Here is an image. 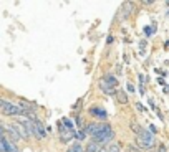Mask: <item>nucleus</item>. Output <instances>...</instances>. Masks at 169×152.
I'll use <instances>...</instances> for the list:
<instances>
[{
	"label": "nucleus",
	"instance_id": "nucleus-11",
	"mask_svg": "<svg viewBox=\"0 0 169 152\" xmlns=\"http://www.w3.org/2000/svg\"><path fill=\"white\" fill-rule=\"evenodd\" d=\"M98 145H100V144H96L94 141H90L88 145H86V149H84V152H100L98 151Z\"/></svg>",
	"mask_w": 169,
	"mask_h": 152
},
{
	"label": "nucleus",
	"instance_id": "nucleus-9",
	"mask_svg": "<svg viewBox=\"0 0 169 152\" xmlns=\"http://www.w3.org/2000/svg\"><path fill=\"white\" fill-rule=\"evenodd\" d=\"M116 98H118V101H119L121 104H126V103H128V96H126V93H124L123 89H118V91H116Z\"/></svg>",
	"mask_w": 169,
	"mask_h": 152
},
{
	"label": "nucleus",
	"instance_id": "nucleus-16",
	"mask_svg": "<svg viewBox=\"0 0 169 152\" xmlns=\"http://www.w3.org/2000/svg\"><path fill=\"white\" fill-rule=\"evenodd\" d=\"M7 152H18V149L13 145V142H12V141H9V151H7Z\"/></svg>",
	"mask_w": 169,
	"mask_h": 152
},
{
	"label": "nucleus",
	"instance_id": "nucleus-8",
	"mask_svg": "<svg viewBox=\"0 0 169 152\" xmlns=\"http://www.w3.org/2000/svg\"><path fill=\"white\" fill-rule=\"evenodd\" d=\"M13 127H15V131L18 132L20 137H23V139H28V137H30V131H28L25 126H22V124L17 123V124H13Z\"/></svg>",
	"mask_w": 169,
	"mask_h": 152
},
{
	"label": "nucleus",
	"instance_id": "nucleus-10",
	"mask_svg": "<svg viewBox=\"0 0 169 152\" xmlns=\"http://www.w3.org/2000/svg\"><path fill=\"white\" fill-rule=\"evenodd\" d=\"M103 78H104V81H106L108 85H111L113 88H116V86H118V79H116L113 75H104Z\"/></svg>",
	"mask_w": 169,
	"mask_h": 152
},
{
	"label": "nucleus",
	"instance_id": "nucleus-3",
	"mask_svg": "<svg viewBox=\"0 0 169 152\" xmlns=\"http://www.w3.org/2000/svg\"><path fill=\"white\" fill-rule=\"evenodd\" d=\"M58 126H60V127H58V129H60V139H61L63 142H68V141H71L73 137H76L75 131H73L71 127H66L61 121H60V124H58Z\"/></svg>",
	"mask_w": 169,
	"mask_h": 152
},
{
	"label": "nucleus",
	"instance_id": "nucleus-19",
	"mask_svg": "<svg viewBox=\"0 0 169 152\" xmlns=\"http://www.w3.org/2000/svg\"><path fill=\"white\" fill-rule=\"evenodd\" d=\"M84 131H80V132H76V139H78V141H83L84 139Z\"/></svg>",
	"mask_w": 169,
	"mask_h": 152
},
{
	"label": "nucleus",
	"instance_id": "nucleus-2",
	"mask_svg": "<svg viewBox=\"0 0 169 152\" xmlns=\"http://www.w3.org/2000/svg\"><path fill=\"white\" fill-rule=\"evenodd\" d=\"M0 107H2V113L5 114V116H15V117H18V116H22V113H23V109H22L20 106L12 104L9 101H2V103H0Z\"/></svg>",
	"mask_w": 169,
	"mask_h": 152
},
{
	"label": "nucleus",
	"instance_id": "nucleus-12",
	"mask_svg": "<svg viewBox=\"0 0 169 152\" xmlns=\"http://www.w3.org/2000/svg\"><path fill=\"white\" fill-rule=\"evenodd\" d=\"M129 127H131V131L134 134H138V136H139L141 132H143V127H141L139 124L136 123V121H131V124H129Z\"/></svg>",
	"mask_w": 169,
	"mask_h": 152
},
{
	"label": "nucleus",
	"instance_id": "nucleus-17",
	"mask_svg": "<svg viewBox=\"0 0 169 152\" xmlns=\"http://www.w3.org/2000/svg\"><path fill=\"white\" fill-rule=\"evenodd\" d=\"M61 123L65 124L66 127H71V129H73V124H71V121H70V119H66V117H63V119H61Z\"/></svg>",
	"mask_w": 169,
	"mask_h": 152
},
{
	"label": "nucleus",
	"instance_id": "nucleus-1",
	"mask_svg": "<svg viewBox=\"0 0 169 152\" xmlns=\"http://www.w3.org/2000/svg\"><path fill=\"white\" fill-rule=\"evenodd\" d=\"M136 144L139 145V149H152L154 147V137L149 129H143V132L136 139Z\"/></svg>",
	"mask_w": 169,
	"mask_h": 152
},
{
	"label": "nucleus",
	"instance_id": "nucleus-6",
	"mask_svg": "<svg viewBox=\"0 0 169 152\" xmlns=\"http://www.w3.org/2000/svg\"><path fill=\"white\" fill-rule=\"evenodd\" d=\"M100 88H101V91H103V93H106V94H116V91H118L116 88H113L111 85H108V83L104 81V78H101V79H100Z\"/></svg>",
	"mask_w": 169,
	"mask_h": 152
},
{
	"label": "nucleus",
	"instance_id": "nucleus-14",
	"mask_svg": "<svg viewBox=\"0 0 169 152\" xmlns=\"http://www.w3.org/2000/svg\"><path fill=\"white\" fill-rule=\"evenodd\" d=\"M129 7H131L129 2H124V3H123V17H128V15H129V12H131Z\"/></svg>",
	"mask_w": 169,
	"mask_h": 152
},
{
	"label": "nucleus",
	"instance_id": "nucleus-24",
	"mask_svg": "<svg viewBox=\"0 0 169 152\" xmlns=\"http://www.w3.org/2000/svg\"><path fill=\"white\" fill-rule=\"evenodd\" d=\"M136 107H138V109H139V111H144V107H143V106H141L139 103H136Z\"/></svg>",
	"mask_w": 169,
	"mask_h": 152
},
{
	"label": "nucleus",
	"instance_id": "nucleus-21",
	"mask_svg": "<svg viewBox=\"0 0 169 152\" xmlns=\"http://www.w3.org/2000/svg\"><path fill=\"white\" fill-rule=\"evenodd\" d=\"M76 124H78V127H81V126H84L83 119H81V117H80V116H78V117H76Z\"/></svg>",
	"mask_w": 169,
	"mask_h": 152
},
{
	"label": "nucleus",
	"instance_id": "nucleus-15",
	"mask_svg": "<svg viewBox=\"0 0 169 152\" xmlns=\"http://www.w3.org/2000/svg\"><path fill=\"white\" fill-rule=\"evenodd\" d=\"M108 152H119V145H118V144H111V145H108Z\"/></svg>",
	"mask_w": 169,
	"mask_h": 152
},
{
	"label": "nucleus",
	"instance_id": "nucleus-4",
	"mask_svg": "<svg viewBox=\"0 0 169 152\" xmlns=\"http://www.w3.org/2000/svg\"><path fill=\"white\" fill-rule=\"evenodd\" d=\"M113 137H114V132H113V129H110V131H103V132L96 134L91 141H94L96 144H106L113 141Z\"/></svg>",
	"mask_w": 169,
	"mask_h": 152
},
{
	"label": "nucleus",
	"instance_id": "nucleus-18",
	"mask_svg": "<svg viewBox=\"0 0 169 152\" xmlns=\"http://www.w3.org/2000/svg\"><path fill=\"white\" fill-rule=\"evenodd\" d=\"M128 152H141V149L136 145H128Z\"/></svg>",
	"mask_w": 169,
	"mask_h": 152
},
{
	"label": "nucleus",
	"instance_id": "nucleus-7",
	"mask_svg": "<svg viewBox=\"0 0 169 152\" xmlns=\"http://www.w3.org/2000/svg\"><path fill=\"white\" fill-rule=\"evenodd\" d=\"M90 114L98 117V119H106L108 117V113L104 109H101V107H90Z\"/></svg>",
	"mask_w": 169,
	"mask_h": 152
},
{
	"label": "nucleus",
	"instance_id": "nucleus-22",
	"mask_svg": "<svg viewBox=\"0 0 169 152\" xmlns=\"http://www.w3.org/2000/svg\"><path fill=\"white\" fill-rule=\"evenodd\" d=\"M149 131H151V134H156V132H158V129H156L154 126H149Z\"/></svg>",
	"mask_w": 169,
	"mask_h": 152
},
{
	"label": "nucleus",
	"instance_id": "nucleus-13",
	"mask_svg": "<svg viewBox=\"0 0 169 152\" xmlns=\"http://www.w3.org/2000/svg\"><path fill=\"white\" fill-rule=\"evenodd\" d=\"M66 152H84V149L81 147V144H80V142H76V144H73V145H71Z\"/></svg>",
	"mask_w": 169,
	"mask_h": 152
},
{
	"label": "nucleus",
	"instance_id": "nucleus-23",
	"mask_svg": "<svg viewBox=\"0 0 169 152\" xmlns=\"http://www.w3.org/2000/svg\"><path fill=\"white\" fill-rule=\"evenodd\" d=\"M128 89H129L131 93H134V86H133V83H128Z\"/></svg>",
	"mask_w": 169,
	"mask_h": 152
},
{
	"label": "nucleus",
	"instance_id": "nucleus-5",
	"mask_svg": "<svg viewBox=\"0 0 169 152\" xmlns=\"http://www.w3.org/2000/svg\"><path fill=\"white\" fill-rule=\"evenodd\" d=\"M32 132L35 134V137H37V139H43V137L47 136V132H45L43 126L40 124V121H38V123H33V129H32Z\"/></svg>",
	"mask_w": 169,
	"mask_h": 152
},
{
	"label": "nucleus",
	"instance_id": "nucleus-20",
	"mask_svg": "<svg viewBox=\"0 0 169 152\" xmlns=\"http://www.w3.org/2000/svg\"><path fill=\"white\" fill-rule=\"evenodd\" d=\"M152 31H154V27H146V28H144V33H146V35H151Z\"/></svg>",
	"mask_w": 169,
	"mask_h": 152
}]
</instances>
